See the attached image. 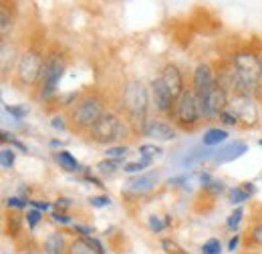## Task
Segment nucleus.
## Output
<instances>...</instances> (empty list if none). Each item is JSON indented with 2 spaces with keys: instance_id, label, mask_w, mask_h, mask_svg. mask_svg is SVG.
<instances>
[{
  "instance_id": "f257e3e1",
  "label": "nucleus",
  "mask_w": 262,
  "mask_h": 254,
  "mask_svg": "<svg viewBox=\"0 0 262 254\" xmlns=\"http://www.w3.org/2000/svg\"><path fill=\"white\" fill-rule=\"evenodd\" d=\"M232 67L240 75V79L246 87V93L250 97L256 95L258 93V83L262 81L260 57L252 51H240L232 57Z\"/></svg>"
},
{
  "instance_id": "f03ea898",
  "label": "nucleus",
  "mask_w": 262,
  "mask_h": 254,
  "mask_svg": "<svg viewBox=\"0 0 262 254\" xmlns=\"http://www.w3.org/2000/svg\"><path fill=\"white\" fill-rule=\"evenodd\" d=\"M121 105L133 121L143 119L149 107V91L141 81H127L123 87Z\"/></svg>"
},
{
  "instance_id": "7ed1b4c3",
  "label": "nucleus",
  "mask_w": 262,
  "mask_h": 254,
  "mask_svg": "<svg viewBox=\"0 0 262 254\" xmlns=\"http://www.w3.org/2000/svg\"><path fill=\"white\" fill-rule=\"evenodd\" d=\"M103 101L95 95H85L73 109L71 121L79 131H91L95 123L103 117Z\"/></svg>"
},
{
  "instance_id": "20e7f679",
  "label": "nucleus",
  "mask_w": 262,
  "mask_h": 254,
  "mask_svg": "<svg viewBox=\"0 0 262 254\" xmlns=\"http://www.w3.org/2000/svg\"><path fill=\"white\" fill-rule=\"evenodd\" d=\"M42 69H45V59H42V55H40L36 49L25 51V53L18 57L16 69H14V75H16L18 85L31 87L34 83H38V81H40V75H42Z\"/></svg>"
},
{
  "instance_id": "39448f33",
  "label": "nucleus",
  "mask_w": 262,
  "mask_h": 254,
  "mask_svg": "<svg viewBox=\"0 0 262 254\" xmlns=\"http://www.w3.org/2000/svg\"><path fill=\"white\" fill-rule=\"evenodd\" d=\"M125 133H127V127L123 125V121H119V117L111 111H105L103 117L95 123V127L89 131V135L95 143L119 141L121 137H125Z\"/></svg>"
},
{
  "instance_id": "423d86ee",
  "label": "nucleus",
  "mask_w": 262,
  "mask_h": 254,
  "mask_svg": "<svg viewBox=\"0 0 262 254\" xmlns=\"http://www.w3.org/2000/svg\"><path fill=\"white\" fill-rule=\"evenodd\" d=\"M173 117L182 127H194L198 121L204 117L202 115V107H200V99H198L194 89H186L182 97L176 101L173 105Z\"/></svg>"
},
{
  "instance_id": "0eeeda50",
  "label": "nucleus",
  "mask_w": 262,
  "mask_h": 254,
  "mask_svg": "<svg viewBox=\"0 0 262 254\" xmlns=\"http://www.w3.org/2000/svg\"><path fill=\"white\" fill-rule=\"evenodd\" d=\"M200 99V107H202V115L204 117H220L222 111H226L230 105V95L216 83L204 97Z\"/></svg>"
},
{
  "instance_id": "6e6552de",
  "label": "nucleus",
  "mask_w": 262,
  "mask_h": 254,
  "mask_svg": "<svg viewBox=\"0 0 262 254\" xmlns=\"http://www.w3.org/2000/svg\"><path fill=\"white\" fill-rule=\"evenodd\" d=\"M228 109L236 115L238 123H242V125L252 127L256 125V121H258V109H256L254 97H246V95L230 97Z\"/></svg>"
},
{
  "instance_id": "1a4fd4ad",
  "label": "nucleus",
  "mask_w": 262,
  "mask_h": 254,
  "mask_svg": "<svg viewBox=\"0 0 262 254\" xmlns=\"http://www.w3.org/2000/svg\"><path fill=\"white\" fill-rule=\"evenodd\" d=\"M65 71V65L59 59H51L49 63H45V69H42V75H40V97L47 99L55 93L57 89V83L61 79Z\"/></svg>"
},
{
  "instance_id": "9d476101",
  "label": "nucleus",
  "mask_w": 262,
  "mask_h": 254,
  "mask_svg": "<svg viewBox=\"0 0 262 254\" xmlns=\"http://www.w3.org/2000/svg\"><path fill=\"white\" fill-rule=\"evenodd\" d=\"M160 79L164 81V85L167 87V91L171 93V97L178 101L182 93L186 91V87H184V75H182V71H180V67L173 63H167L162 69V75H160Z\"/></svg>"
},
{
  "instance_id": "9b49d317",
  "label": "nucleus",
  "mask_w": 262,
  "mask_h": 254,
  "mask_svg": "<svg viewBox=\"0 0 262 254\" xmlns=\"http://www.w3.org/2000/svg\"><path fill=\"white\" fill-rule=\"evenodd\" d=\"M216 85V73L208 63H200L194 71V79H192V89L196 91L198 97H204L212 87Z\"/></svg>"
},
{
  "instance_id": "f8f14e48",
  "label": "nucleus",
  "mask_w": 262,
  "mask_h": 254,
  "mask_svg": "<svg viewBox=\"0 0 262 254\" xmlns=\"http://www.w3.org/2000/svg\"><path fill=\"white\" fill-rule=\"evenodd\" d=\"M151 97H154V105L160 113H171L176 99L171 97V93L167 91V87L164 85V81L158 77L151 81Z\"/></svg>"
},
{
  "instance_id": "ddd939ff",
  "label": "nucleus",
  "mask_w": 262,
  "mask_h": 254,
  "mask_svg": "<svg viewBox=\"0 0 262 254\" xmlns=\"http://www.w3.org/2000/svg\"><path fill=\"white\" fill-rule=\"evenodd\" d=\"M141 131H143V135L154 137V139H158V141H169V139L176 137V129L169 125V123L162 121V119L145 121V125H143Z\"/></svg>"
},
{
  "instance_id": "4468645a",
  "label": "nucleus",
  "mask_w": 262,
  "mask_h": 254,
  "mask_svg": "<svg viewBox=\"0 0 262 254\" xmlns=\"http://www.w3.org/2000/svg\"><path fill=\"white\" fill-rule=\"evenodd\" d=\"M158 182H160V176L156 172H147V174H139V176L131 178L127 182V186L135 194H147V192H151L158 186Z\"/></svg>"
},
{
  "instance_id": "2eb2a0df",
  "label": "nucleus",
  "mask_w": 262,
  "mask_h": 254,
  "mask_svg": "<svg viewBox=\"0 0 262 254\" xmlns=\"http://www.w3.org/2000/svg\"><path fill=\"white\" fill-rule=\"evenodd\" d=\"M248 152V145L244 143V141H238V143H230L226 147H222L220 152H216L214 154V161L216 163H226V161H232V159L240 158L242 154H246Z\"/></svg>"
},
{
  "instance_id": "dca6fc26",
  "label": "nucleus",
  "mask_w": 262,
  "mask_h": 254,
  "mask_svg": "<svg viewBox=\"0 0 262 254\" xmlns=\"http://www.w3.org/2000/svg\"><path fill=\"white\" fill-rule=\"evenodd\" d=\"M67 254H101L91 244V240L89 238H75L71 244H69V250H67Z\"/></svg>"
},
{
  "instance_id": "f3484780",
  "label": "nucleus",
  "mask_w": 262,
  "mask_h": 254,
  "mask_svg": "<svg viewBox=\"0 0 262 254\" xmlns=\"http://www.w3.org/2000/svg\"><path fill=\"white\" fill-rule=\"evenodd\" d=\"M226 137H228V131H226V129L212 127V129H208V131L204 133L202 143H204L206 147H214V145H220L222 141H226Z\"/></svg>"
},
{
  "instance_id": "a211bd4d",
  "label": "nucleus",
  "mask_w": 262,
  "mask_h": 254,
  "mask_svg": "<svg viewBox=\"0 0 262 254\" xmlns=\"http://www.w3.org/2000/svg\"><path fill=\"white\" fill-rule=\"evenodd\" d=\"M45 252L47 254H63L65 252V236L61 232H55L47 236L45 240Z\"/></svg>"
},
{
  "instance_id": "6ab92c4d",
  "label": "nucleus",
  "mask_w": 262,
  "mask_h": 254,
  "mask_svg": "<svg viewBox=\"0 0 262 254\" xmlns=\"http://www.w3.org/2000/svg\"><path fill=\"white\" fill-rule=\"evenodd\" d=\"M55 159H57V163H59L63 170H67V172H79V167H81L79 161L73 158L69 152H63V150L55 154Z\"/></svg>"
},
{
  "instance_id": "aec40b11",
  "label": "nucleus",
  "mask_w": 262,
  "mask_h": 254,
  "mask_svg": "<svg viewBox=\"0 0 262 254\" xmlns=\"http://www.w3.org/2000/svg\"><path fill=\"white\" fill-rule=\"evenodd\" d=\"M121 167V159H103L97 163V172L101 176H113Z\"/></svg>"
},
{
  "instance_id": "412c9836",
  "label": "nucleus",
  "mask_w": 262,
  "mask_h": 254,
  "mask_svg": "<svg viewBox=\"0 0 262 254\" xmlns=\"http://www.w3.org/2000/svg\"><path fill=\"white\" fill-rule=\"evenodd\" d=\"M139 154H141L143 158L151 159V158L162 156V154H164V150H162L160 145H156V143H143V145H139Z\"/></svg>"
},
{
  "instance_id": "4be33fe9",
  "label": "nucleus",
  "mask_w": 262,
  "mask_h": 254,
  "mask_svg": "<svg viewBox=\"0 0 262 254\" xmlns=\"http://www.w3.org/2000/svg\"><path fill=\"white\" fill-rule=\"evenodd\" d=\"M149 163H151V159H147V158H141L139 161H129V163L123 165V172H127V174H139V172L145 170Z\"/></svg>"
},
{
  "instance_id": "5701e85b",
  "label": "nucleus",
  "mask_w": 262,
  "mask_h": 254,
  "mask_svg": "<svg viewBox=\"0 0 262 254\" xmlns=\"http://www.w3.org/2000/svg\"><path fill=\"white\" fill-rule=\"evenodd\" d=\"M250 198V194H246V192L242 190L240 186L238 188H232V190H228V200H230V204H242V202H246Z\"/></svg>"
},
{
  "instance_id": "b1692460",
  "label": "nucleus",
  "mask_w": 262,
  "mask_h": 254,
  "mask_svg": "<svg viewBox=\"0 0 262 254\" xmlns=\"http://www.w3.org/2000/svg\"><path fill=\"white\" fill-rule=\"evenodd\" d=\"M220 252H222V244H220L218 238H212V240L204 242V246H202V254H220Z\"/></svg>"
},
{
  "instance_id": "393cba45",
  "label": "nucleus",
  "mask_w": 262,
  "mask_h": 254,
  "mask_svg": "<svg viewBox=\"0 0 262 254\" xmlns=\"http://www.w3.org/2000/svg\"><path fill=\"white\" fill-rule=\"evenodd\" d=\"M242 216H244V212H242V208H236L232 214L228 216V220H226V226H228L230 230H236L238 228V224L242 222Z\"/></svg>"
},
{
  "instance_id": "a878e982",
  "label": "nucleus",
  "mask_w": 262,
  "mask_h": 254,
  "mask_svg": "<svg viewBox=\"0 0 262 254\" xmlns=\"http://www.w3.org/2000/svg\"><path fill=\"white\" fill-rule=\"evenodd\" d=\"M107 158L109 159H123L127 154V147L125 145H115V147H107Z\"/></svg>"
},
{
  "instance_id": "bb28decb",
  "label": "nucleus",
  "mask_w": 262,
  "mask_h": 254,
  "mask_svg": "<svg viewBox=\"0 0 262 254\" xmlns=\"http://www.w3.org/2000/svg\"><path fill=\"white\" fill-rule=\"evenodd\" d=\"M0 163H2V167H4V170L12 167V163H14V152H12V150H8V147H4V150H2V154H0Z\"/></svg>"
},
{
  "instance_id": "cd10ccee",
  "label": "nucleus",
  "mask_w": 262,
  "mask_h": 254,
  "mask_svg": "<svg viewBox=\"0 0 262 254\" xmlns=\"http://www.w3.org/2000/svg\"><path fill=\"white\" fill-rule=\"evenodd\" d=\"M6 111H8L10 115H14L16 119H23V117L29 113V107H27V105H20V107H16V105H6Z\"/></svg>"
},
{
  "instance_id": "c85d7f7f",
  "label": "nucleus",
  "mask_w": 262,
  "mask_h": 254,
  "mask_svg": "<svg viewBox=\"0 0 262 254\" xmlns=\"http://www.w3.org/2000/svg\"><path fill=\"white\" fill-rule=\"evenodd\" d=\"M250 242H252V244H258V246H262V222L256 224V226L250 230Z\"/></svg>"
},
{
  "instance_id": "c756f323",
  "label": "nucleus",
  "mask_w": 262,
  "mask_h": 254,
  "mask_svg": "<svg viewBox=\"0 0 262 254\" xmlns=\"http://www.w3.org/2000/svg\"><path fill=\"white\" fill-rule=\"evenodd\" d=\"M162 246H164L165 254H182V248L173 240H169V238H165L164 242H162Z\"/></svg>"
},
{
  "instance_id": "7c9ffc66",
  "label": "nucleus",
  "mask_w": 262,
  "mask_h": 254,
  "mask_svg": "<svg viewBox=\"0 0 262 254\" xmlns=\"http://www.w3.org/2000/svg\"><path fill=\"white\" fill-rule=\"evenodd\" d=\"M220 121L226 123V125H238V119H236V115H234L230 109H226V111L220 113Z\"/></svg>"
},
{
  "instance_id": "2f4dec72",
  "label": "nucleus",
  "mask_w": 262,
  "mask_h": 254,
  "mask_svg": "<svg viewBox=\"0 0 262 254\" xmlns=\"http://www.w3.org/2000/svg\"><path fill=\"white\" fill-rule=\"evenodd\" d=\"M0 23H2L0 32H2V36H6V32H8V29H10V20H8V12H6V8H2V12H0Z\"/></svg>"
},
{
  "instance_id": "473e14b6",
  "label": "nucleus",
  "mask_w": 262,
  "mask_h": 254,
  "mask_svg": "<svg viewBox=\"0 0 262 254\" xmlns=\"http://www.w3.org/2000/svg\"><path fill=\"white\" fill-rule=\"evenodd\" d=\"M40 218H42V214L38 212V210H31V212H27V222L31 228H34L36 224L40 222Z\"/></svg>"
},
{
  "instance_id": "72a5a7b5",
  "label": "nucleus",
  "mask_w": 262,
  "mask_h": 254,
  "mask_svg": "<svg viewBox=\"0 0 262 254\" xmlns=\"http://www.w3.org/2000/svg\"><path fill=\"white\" fill-rule=\"evenodd\" d=\"M149 228L156 230V232H162L165 228V222H162L160 216H149Z\"/></svg>"
},
{
  "instance_id": "f704fd0d",
  "label": "nucleus",
  "mask_w": 262,
  "mask_h": 254,
  "mask_svg": "<svg viewBox=\"0 0 262 254\" xmlns=\"http://www.w3.org/2000/svg\"><path fill=\"white\" fill-rule=\"evenodd\" d=\"M89 202H91V206H95V208H103V206H107L111 200H109L107 196H93Z\"/></svg>"
},
{
  "instance_id": "c9c22d12",
  "label": "nucleus",
  "mask_w": 262,
  "mask_h": 254,
  "mask_svg": "<svg viewBox=\"0 0 262 254\" xmlns=\"http://www.w3.org/2000/svg\"><path fill=\"white\" fill-rule=\"evenodd\" d=\"M29 202H25V200H20V198H8L6 200V206L8 208H25Z\"/></svg>"
},
{
  "instance_id": "e433bc0d",
  "label": "nucleus",
  "mask_w": 262,
  "mask_h": 254,
  "mask_svg": "<svg viewBox=\"0 0 262 254\" xmlns=\"http://www.w3.org/2000/svg\"><path fill=\"white\" fill-rule=\"evenodd\" d=\"M204 190L214 192V194H222L224 192V184L222 182H210L208 186H204Z\"/></svg>"
},
{
  "instance_id": "4c0bfd02",
  "label": "nucleus",
  "mask_w": 262,
  "mask_h": 254,
  "mask_svg": "<svg viewBox=\"0 0 262 254\" xmlns=\"http://www.w3.org/2000/svg\"><path fill=\"white\" fill-rule=\"evenodd\" d=\"M53 220H55V222H61V224H69V222H71V218H69L67 214H61V212H55Z\"/></svg>"
},
{
  "instance_id": "58836bf2",
  "label": "nucleus",
  "mask_w": 262,
  "mask_h": 254,
  "mask_svg": "<svg viewBox=\"0 0 262 254\" xmlns=\"http://www.w3.org/2000/svg\"><path fill=\"white\" fill-rule=\"evenodd\" d=\"M51 125L55 127V129H59V131H65V123H63V117H53Z\"/></svg>"
},
{
  "instance_id": "ea45409f",
  "label": "nucleus",
  "mask_w": 262,
  "mask_h": 254,
  "mask_svg": "<svg viewBox=\"0 0 262 254\" xmlns=\"http://www.w3.org/2000/svg\"><path fill=\"white\" fill-rule=\"evenodd\" d=\"M29 204H33L34 210H38V212H40V210H42V212H45V210H49V204H47V202H36V200H31Z\"/></svg>"
},
{
  "instance_id": "a19ab883",
  "label": "nucleus",
  "mask_w": 262,
  "mask_h": 254,
  "mask_svg": "<svg viewBox=\"0 0 262 254\" xmlns=\"http://www.w3.org/2000/svg\"><path fill=\"white\" fill-rule=\"evenodd\" d=\"M55 206H57L59 210H65V208L71 206V200H67V198H59V200L55 202Z\"/></svg>"
},
{
  "instance_id": "79ce46f5",
  "label": "nucleus",
  "mask_w": 262,
  "mask_h": 254,
  "mask_svg": "<svg viewBox=\"0 0 262 254\" xmlns=\"http://www.w3.org/2000/svg\"><path fill=\"white\" fill-rule=\"evenodd\" d=\"M75 230H77L79 234H83V238H89L87 234H91V228H87V226H79V224H75Z\"/></svg>"
},
{
  "instance_id": "37998d69",
  "label": "nucleus",
  "mask_w": 262,
  "mask_h": 254,
  "mask_svg": "<svg viewBox=\"0 0 262 254\" xmlns=\"http://www.w3.org/2000/svg\"><path fill=\"white\" fill-rule=\"evenodd\" d=\"M238 242H240V236H238V234L230 238V242H228V250H230V252H234V250H236V246H238Z\"/></svg>"
},
{
  "instance_id": "c03bdc74",
  "label": "nucleus",
  "mask_w": 262,
  "mask_h": 254,
  "mask_svg": "<svg viewBox=\"0 0 262 254\" xmlns=\"http://www.w3.org/2000/svg\"><path fill=\"white\" fill-rule=\"evenodd\" d=\"M240 188H242V190L246 192V194H250V196H252V194L256 192V188H254V184H242Z\"/></svg>"
},
{
  "instance_id": "a18cd8bd",
  "label": "nucleus",
  "mask_w": 262,
  "mask_h": 254,
  "mask_svg": "<svg viewBox=\"0 0 262 254\" xmlns=\"http://www.w3.org/2000/svg\"><path fill=\"white\" fill-rule=\"evenodd\" d=\"M75 99H77V95H75V93H71V95H67L65 99H63V105H69V103H71V101H75Z\"/></svg>"
},
{
  "instance_id": "49530a36",
  "label": "nucleus",
  "mask_w": 262,
  "mask_h": 254,
  "mask_svg": "<svg viewBox=\"0 0 262 254\" xmlns=\"http://www.w3.org/2000/svg\"><path fill=\"white\" fill-rule=\"evenodd\" d=\"M260 73H262V55H260Z\"/></svg>"
},
{
  "instance_id": "de8ad7c7",
  "label": "nucleus",
  "mask_w": 262,
  "mask_h": 254,
  "mask_svg": "<svg viewBox=\"0 0 262 254\" xmlns=\"http://www.w3.org/2000/svg\"><path fill=\"white\" fill-rule=\"evenodd\" d=\"M260 145H262V139H260Z\"/></svg>"
}]
</instances>
